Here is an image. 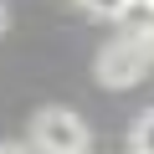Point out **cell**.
<instances>
[{
  "label": "cell",
  "mask_w": 154,
  "mask_h": 154,
  "mask_svg": "<svg viewBox=\"0 0 154 154\" xmlns=\"http://www.w3.org/2000/svg\"><path fill=\"white\" fill-rule=\"evenodd\" d=\"M128 154H154V108L134 118V134H128Z\"/></svg>",
  "instance_id": "cell-3"
},
{
  "label": "cell",
  "mask_w": 154,
  "mask_h": 154,
  "mask_svg": "<svg viewBox=\"0 0 154 154\" xmlns=\"http://www.w3.org/2000/svg\"><path fill=\"white\" fill-rule=\"evenodd\" d=\"M82 5H88L93 16H103V21H123V16L139 5V0H82Z\"/></svg>",
  "instance_id": "cell-4"
},
{
  "label": "cell",
  "mask_w": 154,
  "mask_h": 154,
  "mask_svg": "<svg viewBox=\"0 0 154 154\" xmlns=\"http://www.w3.org/2000/svg\"><path fill=\"white\" fill-rule=\"evenodd\" d=\"M0 31H5V5H0Z\"/></svg>",
  "instance_id": "cell-7"
},
{
  "label": "cell",
  "mask_w": 154,
  "mask_h": 154,
  "mask_svg": "<svg viewBox=\"0 0 154 154\" xmlns=\"http://www.w3.org/2000/svg\"><path fill=\"white\" fill-rule=\"evenodd\" d=\"M144 72H149V57L128 36H113L98 51V62H93V77H98L103 88H134V82H144Z\"/></svg>",
  "instance_id": "cell-2"
},
{
  "label": "cell",
  "mask_w": 154,
  "mask_h": 154,
  "mask_svg": "<svg viewBox=\"0 0 154 154\" xmlns=\"http://www.w3.org/2000/svg\"><path fill=\"white\" fill-rule=\"evenodd\" d=\"M0 154H36L31 144H0Z\"/></svg>",
  "instance_id": "cell-6"
},
{
  "label": "cell",
  "mask_w": 154,
  "mask_h": 154,
  "mask_svg": "<svg viewBox=\"0 0 154 154\" xmlns=\"http://www.w3.org/2000/svg\"><path fill=\"white\" fill-rule=\"evenodd\" d=\"M128 41L154 62V11H149V5H144V26H139V31H128Z\"/></svg>",
  "instance_id": "cell-5"
},
{
  "label": "cell",
  "mask_w": 154,
  "mask_h": 154,
  "mask_svg": "<svg viewBox=\"0 0 154 154\" xmlns=\"http://www.w3.org/2000/svg\"><path fill=\"white\" fill-rule=\"evenodd\" d=\"M144 5H149V11H154V0H144Z\"/></svg>",
  "instance_id": "cell-8"
},
{
  "label": "cell",
  "mask_w": 154,
  "mask_h": 154,
  "mask_svg": "<svg viewBox=\"0 0 154 154\" xmlns=\"http://www.w3.org/2000/svg\"><path fill=\"white\" fill-rule=\"evenodd\" d=\"M88 144H93V128L72 108H41L31 118V149L36 154H88Z\"/></svg>",
  "instance_id": "cell-1"
}]
</instances>
